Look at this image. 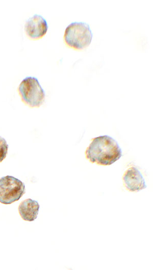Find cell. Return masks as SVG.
I'll return each mask as SVG.
<instances>
[{
    "mask_svg": "<svg viewBox=\"0 0 153 270\" xmlns=\"http://www.w3.org/2000/svg\"><path fill=\"white\" fill-rule=\"evenodd\" d=\"M39 207L37 201L27 199L20 203L18 206V211L23 220L32 222L37 217Z\"/></svg>",
    "mask_w": 153,
    "mask_h": 270,
    "instance_id": "52a82bcc",
    "label": "cell"
},
{
    "mask_svg": "<svg viewBox=\"0 0 153 270\" xmlns=\"http://www.w3.org/2000/svg\"><path fill=\"white\" fill-rule=\"evenodd\" d=\"M18 92L22 101L30 107H39L45 100V92L34 77L24 78L19 85Z\"/></svg>",
    "mask_w": 153,
    "mask_h": 270,
    "instance_id": "3957f363",
    "label": "cell"
},
{
    "mask_svg": "<svg viewBox=\"0 0 153 270\" xmlns=\"http://www.w3.org/2000/svg\"><path fill=\"white\" fill-rule=\"evenodd\" d=\"M93 34L89 24L85 22H71L65 29L64 39L69 46L82 50L91 42Z\"/></svg>",
    "mask_w": 153,
    "mask_h": 270,
    "instance_id": "7a4b0ae2",
    "label": "cell"
},
{
    "mask_svg": "<svg viewBox=\"0 0 153 270\" xmlns=\"http://www.w3.org/2000/svg\"><path fill=\"white\" fill-rule=\"evenodd\" d=\"M122 179L124 186L130 191L138 192L147 187L143 175L136 167L129 168Z\"/></svg>",
    "mask_w": 153,
    "mask_h": 270,
    "instance_id": "8992f818",
    "label": "cell"
},
{
    "mask_svg": "<svg viewBox=\"0 0 153 270\" xmlns=\"http://www.w3.org/2000/svg\"><path fill=\"white\" fill-rule=\"evenodd\" d=\"M48 28L46 19L42 16L37 14L29 18L24 25L27 35L32 39L42 38L46 34Z\"/></svg>",
    "mask_w": 153,
    "mask_h": 270,
    "instance_id": "5b68a950",
    "label": "cell"
},
{
    "mask_svg": "<svg viewBox=\"0 0 153 270\" xmlns=\"http://www.w3.org/2000/svg\"><path fill=\"white\" fill-rule=\"evenodd\" d=\"M86 156L92 163L110 165L122 156V150L117 141L108 135L92 139L86 151Z\"/></svg>",
    "mask_w": 153,
    "mask_h": 270,
    "instance_id": "6da1fadb",
    "label": "cell"
},
{
    "mask_svg": "<svg viewBox=\"0 0 153 270\" xmlns=\"http://www.w3.org/2000/svg\"><path fill=\"white\" fill-rule=\"evenodd\" d=\"M25 193V185L20 180L11 176L0 179V202L10 204L18 201Z\"/></svg>",
    "mask_w": 153,
    "mask_h": 270,
    "instance_id": "277c9868",
    "label": "cell"
},
{
    "mask_svg": "<svg viewBox=\"0 0 153 270\" xmlns=\"http://www.w3.org/2000/svg\"><path fill=\"white\" fill-rule=\"evenodd\" d=\"M9 145L5 138L0 136V162L6 157Z\"/></svg>",
    "mask_w": 153,
    "mask_h": 270,
    "instance_id": "ba28073f",
    "label": "cell"
}]
</instances>
